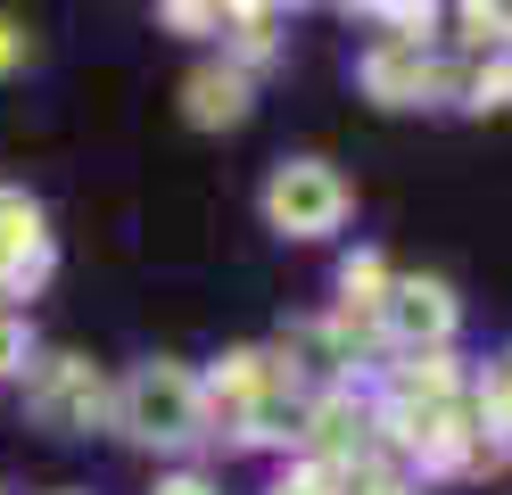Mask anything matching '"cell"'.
Returning a JSON list of instances; mask_svg holds the SVG:
<instances>
[{"mask_svg":"<svg viewBox=\"0 0 512 495\" xmlns=\"http://www.w3.org/2000/svg\"><path fill=\"white\" fill-rule=\"evenodd\" d=\"M265 215L281 231H298V240H323V231H339V215H347V190H339L331 165H281L273 190H265Z\"/></svg>","mask_w":512,"mask_h":495,"instance_id":"obj_1","label":"cell"},{"mask_svg":"<svg viewBox=\"0 0 512 495\" xmlns=\"http://www.w3.org/2000/svg\"><path fill=\"white\" fill-rule=\"evenodd\" d=\"M124 421H133V438H199V388H190L174 363H157V372H141L133 388H124Z\"/></svg>","mask_w":512,"mask_h":495,"instance_id":"obj_2","label":"cell"},{"mask_svg":"<svg viewBox=\"0 0 512 495\" xmlns=\"http://www.w3.org/2000/svg\"><path fill=\"white\" fill-rule=\"evenodd\" d=\"M34 413L58 421V429H83L91 413H100V380H91L83 363H42L34 372Z\"/></svg>","mask_w":512,"mask_h":495,"instance_id":"obj_3","label":"cell"},{"mask_svg":"<svg viewBox=\"0 0 512 495\" xmlns=\"http://www.w3.org/2000/svg\"><path fill=\"white\" fill-rule=\"evenodd\" d=\"M364 83H372L380 99H413V91H430V58L413 50V42H389V50H372Z\"/></svg>","mask_w":512,"mask_h":495,"instance_id":"obj_4","label":"cell"},{"mask_svg":"<svg viewBox=\"0 0 512 495\" xmlns=\"http://www.w3.org/2000/svg\"><path fill=\"white\" fill-rule=\"evenodd\" d=\"M446 322H455V306H446V289H397V330L405 339H446Z\"/></svg>","mask_w":512,"mask_h":495,"instance_id":"obj_5","label":"cell"},{"mask_svg":"<svg viewBox=\"0 0 512 495\" xmlns=\"http://www.w3.org/2000/svg\"><path fill=\"white\" fill-rule=\"evenodd\" d=\"M190 116L199 124H232L240 116V75H199L190 83Z\"/></svg>","mask_w":512,"mask_h":495,"instance_id":"obj_6","label":"cell"},{"mask_svg":"<svg viewBox=\"0 0 512 495\" xmlns=\"http://www.w3.org/2000/svg\"><path fill=\"white\" fill-rule=\"evenodd\" d=\"M34 248H42V223H34V207H17V198H0V264L34 256Z\"/></svg>","mask_w":512,"mask_h":495,"instance_id":"obj_7","label":"cell"},{"mask_svg":"<svg viewBox=\"0 0 512 495\" xmlns=\"http://www.w3.org/2000/svg\"><path fill=\"white\" fill-rule=\"evenodd\" d=\"M9 355H17V330H9V322H0V372H17V363H9Z\"/></svg>","mask_w":512,"mask_h":495,"instance_id":"obj_8","label":"cell"},{"mask_svg":"<svg viewBox=\"0 0 512 495\" xmlns=\"http://www.w3.org/2000/svg\"><path fill=\"white\" fill-rule=\"evenodd\" d=\"M157 495H215V487H199V479H174V487H157Z\"/></svg>","mask_w":512,"mask_h":495,"instance_id":"obj_9","label":"cell"}]
</instances>
